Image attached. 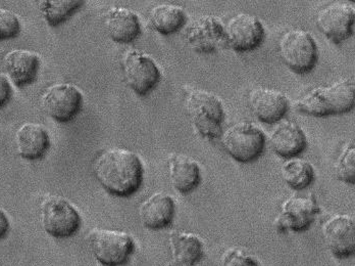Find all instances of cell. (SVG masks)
Returning a JSON list of instances; mask_svg holds the SVG:
<instances>
[{
    "instance_id": "cell-22",
    "label": "cell",
    "mask_w": 355,
    "mask_h": 266,
    "mask_svg": "<svg viewBox=\"0 0 355 266\" xmlns=\"http://www.w3.org/2000/svg\"><path fill=\"white\" fill-rule=\"evenodd\" d=\"M168 241L173 266H197L205 256V245L196 233L173 231Z\"/></svg>"
},
{
    "instance_id": "cell-19",
    "label": "cell",
    "mask_w": 355,
    "mask_h": 266,
    "mask_svg": "<svg viewBox=\"0 0 355 266\" xmlns=\"http://www.w3.org/2000/svg\"><path fill=\"white\" fill-rule=\"evenodd\" d=\"M108 36L116 43L128 44L141 35L139 17L125 8H112L105 16Z\"/></svg>"
},
{
    "instance_id": "cell-18",
    "label": "cell",
    "mask_w": 355,
    "mask_h": 266,
    "mask_svg": "<svg viewBox=\"0 0 355 266\" xmlns=\"http://www.w3.org/2000/svg\"><path fill=\"white\" fill-rule=\"evenodd\" d=\"M6 74L19 88L31 84L36 79L40 67V58L27 49H14L3 58Z\"/></svg>"
},
{
    "instance_id": "cell-21",
    "label": "cell",
    "mask_w": 355,
    "mask_h": 266,
    "mask_svg": "<svg viewBox=\"0 0 355 266\" xmlns=\"http://www.w3.org/2000/svg\"><path fill=\"white\" fill-rule=\"evenodd\" d=\"M17 150L23 159L35 161L46 155L51 140L49 133L38 123H25L16 133Z\"/></svg>"
},
{
    "instance_id": "cell-25",
    "label": "cell",
    "mask_w": 355,
    "mask_h": 266,
    "mask_svg": "<svg viewBox=\"0 0 355 266\" xmlns=\"http://www.w3.org/2000/svg\"><path fill=\"white\" fill-rule=\"evenodd\" d=\"M84 3L82 0H42L38 8L45 22L56 27L71 18Z\"/></svg>"
},
{
    "instance_id": "cell-15",
    "label": "cell",
    "mask_w": 355,
    "mask_h": 266,
    "mask_svg": "<svg viewBox=\"0 0 355 266\" xmlns=\"http://www.w3.org/2000/svg\"><path fill=\"white\" fill-rule=\"evenodd\" d=\"M248 106L257 120L265 124H275L287 114L289 99L279 90L257 88L249 92Z\"/></svg>"
},
{
    "instance_id": "cell-12",
    "label": "cell",
    "mask_w": 355,
    "mask_h": 266,
    "mask_svg": "<svg viewBox=\"0 0 355 266\" xmlns=\"http://www.w3.org/2000/svg\"><path fill=\"white\" fill-rule=\"evenodd\" d=\"M183 38L192 51L209 55L225 42V25L214 16L198 17L185 28Z\"/></svg>"
},
{
    "instance_id": "cell-29",
    "label": "cell",
    "mask_w": 355,
    "mask_h": 266,
    "mask_svg": "<svg viewBox=\"0 0 355 266\" xmlns=\"http://www.w3.org/2000/svg\"><path fill=\"white\" fill-rule=\"evenodd\" d=\"M12 90L10 81L6 75L0 73V108L6 105L12 97Z\"/></svg>"
},
{
    "instance_id": "cell-2",
    "label": "cell",
    "mask_w": 355,
    "mask_h": 266,
    "mask_svg": "<svg viewBox=\"0 0 355 266\" xmlns=\"http://www.w3.org/2000/svg\"><path fill=\"white\" fill-rule=\"evenodd\" d=\"M354 80L344 78L326 88L309 90L295 101L294 108L315 118L349 113L354 107Z\"/></svg>"
},
{
    "instance_id": "cell-28",
    "label": "cell",
    "mask_w": 355,
    "mask_h": 266,
    "mask_svg": "<svg viewBox=\"0 0 355 266\" xmlns=\"http://www.w3.org/2000/svg\"><path fill=\"white\" fill-rule=\"evenodd\" d=\"M223 266H259L257 259L240 248H230L222 257Z\"/></svg>"
},
{
    "instance_id": "cell-8",
    "label": "cell",
    "mask_w": 355,
    "mask_h": 266,
    "mask_svg": "<svg viewBox=\"0 0 355 266\" xmlns=\"http://www.w3.org/2000/svg\"><path fill=\"white\" fill-rule=\"evenodd\" d=\"M41 224L49 235L64 239L79 231L81 216L68 201L60 197H51L41 205Z\"/></svg>"
},
{
    "instance_id": "cell-4",
    "label": "cell",
    "mask_w": 355,
    "mask_h": 266,
    "mask_svg": "<svg viewBox=\"0 0 355 266\" xmlns=\"http://www.w3.org/2000/svg\"><path fill=\"white\" fill-rule=\"evenodd\" d=\"M279 53L283 63L296 74L311 72L319 60L317 42L309 31L291 29L279 41Z\"/></svg>"
},
{
    "instance_id": "cell-6",
    "label": "cell",
    "mask_w": 355,
    "mask_h": 266,
    "mask_svg": "<svg viewBox=\"0 0 355 266\" xmlns=\"http://www.w3.org/2000/svg\"><path fill=\"white\" fill-rule=\"evenodd\" d=\"M89 246L96 260L105 266H122L135 250L129 233L114 229H95L89 235Z\"/></svg>"
},
{
    "instance_id": "cell-23",
    "label": "cell",
    "mask_w": 355,
    "mask_h": 266,
    "mask_svg": "<svg viewBox=\"0 0 355 266\" xmlns=\"http://www.w3.org/2000/svg\"><path fill=\"white\" fill-rule=\"evenodd\" d=\"M148 22L155 31L162 35H171L185 26L187 15L176 4H159L149 12Z\"/></svg>"
},
{
    "instance_id": "cell-9",
    "label": "cell",
    "mask_w": 355,
    "mask_h": 266,
    "mask_svg": "<svg viewBox=\"0 0 355 266\" xmlns=\"http://www.w3.org/2000/svg\"><path fill=\"white\" fill-rule=\"evenodd\" d=\"M266 30L261 19L252 15L240 13L225 25V43L237 53H248L261 47Z\"/></svg>"
},
{
    "instance_id": "cell-30",
    "label": "cell",
    "mask_w": 355,
    "mask_h": 266,
    "mask_svg": "<svg viewBox=\"0 0 355 266\" xmlns=\"http://www.w3.org/2000/svg\"><path fill=\"white\" fill-rule=\"evenodd\" d=\"M10 229V222H8V217L3 213L2 210H0V240L3 239Z\"/></svg>"
},
{
    "instance_id": "cell-3",
    "label": "cell",
    "mask_w": 355,
    "mask_h": 266,
    "mask_svg": "<svg viewBox=\"0 0 355 266\" xmlns=\"http://www.w3.org/2000/svg\"><path fill=\"white\" fill-rule=\"evenodd\" d=\"M185 108L198 135L211 140L220 138L225 109L218 95L205 90H192L186 97Z\"/></svg>"
},
{
    "instance_id": "cell-17",
    "label": "cell",
    "mask_w": 355,
    "mask_h": 266,
    "mask_svg": "<svg viewBox=\"0 0 355 266\" xmlns=\"http://www.w3.org/2000/svg\"><path fill=\"white\" fill-rule=\"evenodd\" d=\"M174 199L162 192L151 194L142 203L139 217L143 226L149 229H162L171 226L175 217Z\"/></svg>"
},
{
    "instance_id": "cell-20",
    "label": "cell",
    "mask_w": 355,
    "mask_h": 266,
    "mask_svg": "<svg viewBox=\"0 0 355 266\" xmlns=\"http://www.w3.org/2000/svg\"><path fill=\"white\" fill-rule=\"evenodd\" d=\"M168 174L173 188L181 194H190L200 185V166L193 158L183 153L171 156Z\"/></svg>"
},
{
    "instance_id": "cell-27",
    "label": "cell",
    "mask_w": 355,
    "mask_h": 266,
    "mask_svg": "<svg viewBox=\"0 0 355 266\" xmlns=\"http://www.w3.org/2000/svg\"><path fill=\"white\" fill-rule=\"evenodd\" d=\"M21 22L16 14L0 8V40L17 38L21 33Z\"/></svg>"
},
{
    "instance_id": "cell-26",
    "label": "cell",
    "mask_w": 355,
    "mask_h": 266,
    "mask_svg": "<svg viewBox=\"0 0 355 266\" xmlns=\"http://www.w3.org/2000/svg\"><path fill=\"white\" fill-rule=\"evenodd\" d=\"M355 149L354 140H350L335 163V174L342 183L354 185L355 183Z\"/></svg>"
},
{
    "instance_id": "cell-7",
    "label": "cell",
    "mask_w": 355,
    "mask_h": 266,
    "mask_svg": "<svg viewBox=\"0 0 355 266\" xmlns=\"http://www.w3.org/2000/svg\"><path fill=\"white\" fill-rule=\"evenodd\" d=\"M125 83L140 97L155 90L162 79L157 63L146 53L137 49H129L122 58Z\"/></svg>"
},
{
    "instance_id": "cell-24",
    "label": "cell",
    "mask_w": 355,
    "mask_h": 266,
    "mask_svg": "<svg viewBox=\"0 0 355 266\" xmlns=\"http://www.w3.org/2000/svg\"><path fill=\"white\" fill-rule=\"evenodd\" d=\"M283 181L292 190H302L309 188L315 181L313 166L306 160L291 158L281 167Z\"/></svg>"
},
{
    "instance_id": "cell-11",
    "label": "cell",
    "mask_w": 355,
    "mask_h": 266,
    "mask_svg": "<svg viewBox=\"0 0 355 266\" xmlns=\"http://www.w3.org/2000/svg\"><path fill=\"white\" fill-rule=\"evenodd\" d=\"M82 105L83 95L73 84H55L41 97L42 109L58 122H70L81 111Z\"/></svg>"
},
{
    "instance_id": "cell-5",
    "label": "cell",
    "mask_w": 355,
    "mask_h": 266,
    "mask_svg": "<svg viewBox=\"0 0 355 266\" xmlns=\"http://www.w3.org/2000/svg\"><path fill=\"white\" fill-rule=\"evenodd\" d=\"M266 134L251 122L236 123L222 135V144L228 155L240 163L257 161L266 147Z\"/></svg>"
},
{
    "instance_id": "cell-10",
    "label": "cell",
    "mask_w": 355,
    "mask_h": 266,
    "mask_svg": "<svg viewBox=\"0 0 355 266\" xmlns=\"http://www.w3.org/2000/svg\"><path fill=\"white\" fill-rule=\"evenodd\" d=\"M354 6L350 2L336 1L320 10L317 26L334 44H340L354 35Z\"/></svg>"
},
{
    "instance_id": "cell-13",
    "label": "cell",
    "mask_w": 355,
    "mask_h": 266,
    "mask_svg": "<svg viewBox=\"0 0 355 266\" xmlns=\"http://www.w3.org/2000/svg\"><path fill=\"white\" fill-rule=\"evenodd\" d=\"M319 213L320 207L313 194L291 196L281 206L275 226L279 231H304L313 224Z\"/></svg>"
},
{
    "instance_id": "cell-16",
    "label": "cell",
    "mask_w": 355,
    "mask_h": 266,
    "mask_svg": "<svg viewBox=\"0 0 355 266\" xmlns=\"http://www.w3.org/2000/svg\"><path fill=\"white\" fill-rule=\"evenodd\" d=\"M270 146L272 152L283 159H291L304 152L307 138L304 131L294 121L279 123L270 135Z\"/></svg>"
},
{
    "instance_id": "cell-14",
    "label": "cell",
    "mask_w": 355,
    "mask_h": 266,
    "mask_svg": "<svg viewBox=\"0 0 355 266\" xmlns=\"http://www.w3.org/2000/svg\"><path fill=\"white\" fill-rule=\"evenodd\" d=\"M322 237L330 252L336 258L352 256L355 250L354 218L348 214H335L322 226Z\"/></svg>"
},
{
    "instance_id": "cell-1",
    "label": "cell",
    "mask_w": 355,
    "mask_h": 266,
    "mask_svg": "<svg viewBox=\"0 0 355 266\" xmlns=\"http://www.w3.org/2000/svg\"><path fill=\"white\" fill-rule=\"evenodd\" d=\"M93 170L103 189L122 198L135 194L144 177L141 160L127 149L114 148L101 153Z\"/></svg>"
}]
</instances>
